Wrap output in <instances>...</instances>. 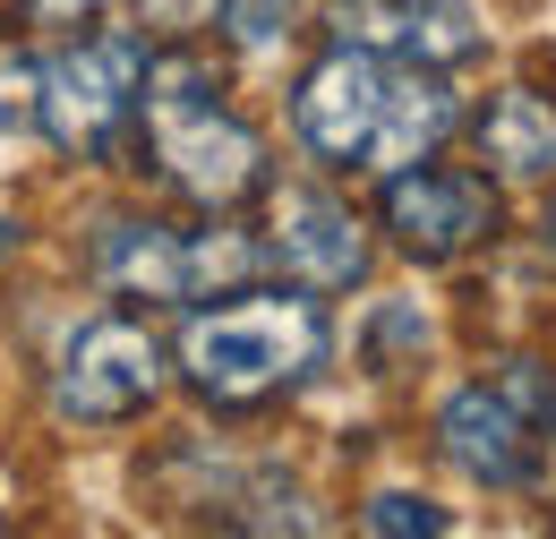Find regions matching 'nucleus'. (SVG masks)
Wrapping results in <instances>:
<instances>
[{
    "label": "nucleus",
    "instance_id": "4468645a",
    "mask_svg": "<svg viewBox=\"0 0 556 539\" xmlns=\"http://www.w3.org/2000/svg\"><path fill=\"white\" fill-rule=\"evenodd\" d=\"M419 342H428V317H419L412 300L377 309V326H368V360H377V368H394V351H419Z\"/></svg>",
    "mask_w": 556,
    "mask_h": 539
},
{
    "label": "nucleus",
    "instance_id": "f8f14e48",
    "mask_svg": "<svg viewBox=\"0 0 556 539\" xmlns=\"http://www.w3.org/2000/svg\"><path fill=\"white\" fill-rule=\"evenodd\" d=\"M291 9L300 0H223V35L240 52H275L282 35H291Z\"/></svg>",
    "mask_w": 556,
    "mask_h": 539
},
{
    "label": "nucleus",
    "instance_id": "1a4fd4ad",
    "mask_svg": "<svg viewBox=\"0 0 556 539\" xmlns=\"http://www.w3.org/2000/svg\"><path fill=\"white\" fill-rule=\"evenodd\" d=\"M326 35L419 68H463L488 52V26L471 0H326Z\"/></svg>",
    "mask_w": 556,
    "mask_h": 539
},
{
    "label": "nucleus",
    "instance_id": "2eb2a0df",
    "mask_svg": "<svg viewBox=\"0 0 556 539\" xmlns=\"http://www.w3.org/2000/svg\"><path fill=\"white\" fill-rule=\"evenodd\" d=\"M17 9H26L35 26H86V17L103 9V0H17Z\"/></svg>",
    "mask_w": 556,
    "mask_h": 539
},
{
    "label": "nucleus",
    "instance_id": "ddd939ff",
    "mask_svg": "<svg viewBox=\"0 0 556 539\" xmlns=\"http://www.w3.org/2000/svg\"><path fill=\"white\" fill-rule=\"evenodd\" d=\"M368 531L403 539V531H445V514L428 505V497H403V488H386V497H368V514H359Z\"/></svg>",
    "mask_w": 556,
    "mask_h": 539
},
{
    "label": "nucleus",
    "instance_id": "dca6fc26",
    "mask_svg": "<svg viewBox=\"0 0 556 539\" xmlns=\"http://www.w3.org/2000/svg\"><path fill=\"white\" fill-rule=\"evenodd\" d=\"M9 249H17V223H9V214H0V258H9Z\"/></svg>",
    "mask_w": 556,
    "mask_h": 539
},
{
    "label": "nucleus",
    "instance_id": "20e7f679",
    "mask_svg": "<svg viewBox=\"0 0 556 539\" xmlns=\"http://www.w3.org/2000/svg\"><path fill=\"white\" fill-rule=\"evenodd\" d=\"M437 454L471 488L531 497L556 454V368L548 360H496L488 377L437 403Z\"/></svg>",
    "mask_w": 556,
    "mask_h": 539
},
{
    "label": "nucleus",
    "instance_id": "f03ea898",
    "mask_svg": "<svg viewBox=\"0 0 556 539\" xmlns=\"http://www.w3.org/2000/svg\"><path fill=\"white\" fill-rule=\"evenodd\" d=\"M138 137L146 163L172 198H189L198 214H231V205L266 198L275 172H266V137L257 121L223 95L206 52H163L146 68V103H138Z\"/></svg>",
    "mask_w": 556,
    "mask_h": 539
},
{
    "label": "nucleus",
    "instance_id": "6e6552de",
    "mask_svg": "<svg viewBox=\"0 0 556 539\" xmlns=\"http://www.w3.org/2000/svg\"><path fill=\"white\" fill-rule=\"evenodd\" d=\"M163 394V342L146 335L138 317H86L61 342V368H52V411L86 419V428H121Z\"/></svg>",
    "mask_w": 556,
    "mask_h": 539
},
{
    "label": "nucleus",
    "instance_id": "0eeeda50",
    "mask_svg": "<svg viewBox=\"0 0 556 539\" xmlns=\"http://www.w3.org/2000/svg\"><path fill=\"white\" fill-rule=\"evenodd\" d=\"M377 223H386V240L419 258V266H445V258H471L480 240H496V223H505V205L488 189V172H454V163H403V172H386V198H377Z\"/></svg>",
    "mask_w": 556,
    "mask_h": 539
},
{
    "label": "nucleus",
    "instance_id": "423d86ee",
    "mask_svg": "<svg viewBox=\"0 0 556 539\" xmlns=\"http://www.w3.org/2000/svg\"><path fill=\"white\" fill-rule=\"evenodd\" d=\"M275 266L266 240L240 231H172L154 214H121L94 231V283L129 291V300H206V291H249Z\"/></svg>",
    "mask_w": 556,
    "mask_h": 539
},
{
    "label": "nucleus",
    "instance_id": "9b49d317",
    "mask_svg": "<svg viewBox=\"0 0 556 539\" xmlns=\"http://www.w3.org/2000/svg\"><path fill=\"white\" fill-rule=\"evenodd\" d=\"M471 137H480V163L505 172V180H548L556 172V103L531 95V86L488 95V112L471 121Z\"/></svg>",
    "mask_w": 556,
    "mask_h": 539
},
{
    "label": "nucleus",
    "instance_id": "f257e3e1",
    "mask_svg": "<svg viewBox=\"0 0 556 539\" xmlns=\"http://www.w3.org/2000/svg\"><path fill=\"white\" fill-rule=\"evenodd\" d=\"M463 129V103L445 86V68L386 61L359 43H326L291 86V137L326 163V172H403L419 154H437Z\"/></svg>",
    "mask_w": 556,
    "mask_h": 539
},
{
    "label": "nucleus",
    "instance_id": "9d476101",
    "mask_svg": "<svg viewBox=\"0 0 556 539\" xmlns=\"http://www.w3.org/2000/svg\"><path fill=\"white\" fill-rule=\"evenodd\" d=\"M282 274H300L308 291H351L368 274V223L326 189H275V231H266Z\"/></svg>",
    "mask_w": 556,
    "mask_h": 539
},
{
    "label": "nucleus",
    "instance_id": "7ed1b4c3",
    "mask_svg": "<svg viewBox=\"0 0 556 539\" xmlns=\"http://www.w3.org/2000/svg\"><path fill=\"white\" fill-rule=\"evenodd\" d=\"M334 351V326L300 291H223L180 326V386L206 411H257L300 394Z\"/></svg>",
    "mask_w": 556,
    "mask_h": 539
},
{
    "label": "nucleus",
    "instance_id": "39448f33",
    "mask_svg": "<svg viewBox=\"0 0 556 539\" xmlns=\"http://www.w3.org/2000/svg\"><path fill=\"white\" fill-rule=\"evenodd\" d=\"M146 68H154V43H146L138 26L77 35L70 52H52L43 77H35V121H43V137L61 154H77V163H103L121 137L138 129Z\"/></svg>",
    "mask_w": 556,
    "mask_h": 539
}]
</instances>
